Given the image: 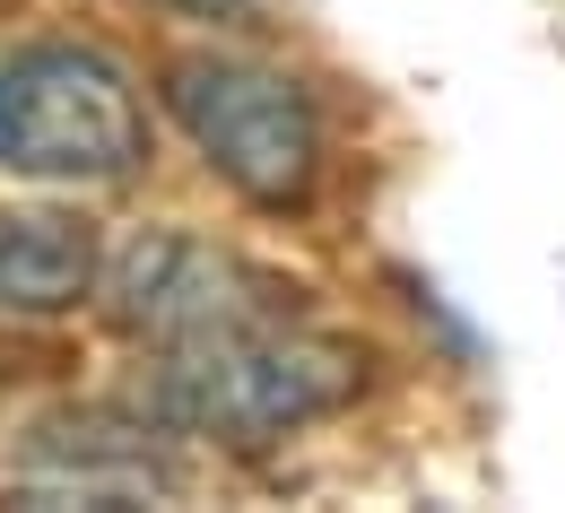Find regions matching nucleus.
Returning <instances> with one entry per match:
<instances>
[{
	"mask_svg": "<svg viewBox=\"0 0 565 513\" xmlns=\"http://www.w3.org/2000/svg\"><path fill=\"white\" fill-rule=\"evenodd\" d=\"M96 288V235L78 218H0V313H71Z\"/></svg>",
	"mask_w": 565,
	"mask_h": 513,
	"instance_id": "39448f33",
	"label": "nucleus"
},
{
	"mask_svg": "<svg viewBox=\"0 0 565 513\" xmlns=\"http://www.w3.org/2000/svg\"><path fill=\"white\" fill-rule=\"evenodd\" d=\"M166 105H174V122L192 131V148L210 157L244 201L287 210V201L313 192L322 114H313V96L287 71L201 53V62H174V71H166Z\"/></svg>",
	"mask_w": 565,
	"mask_h": 513,
	"instance_id": "7ed1b4c3",
	"label": "nucleus"
},
{
	"mask_svg": "<svg viewBox=\"0 0 565 513\" xmlns=\"http://www.w3.org/2000/svg\"><path fill=\"white\" fill-rule=\"evenodd\" d=\"M148 157L140 87L87 44H35L0 62V174L122 183Z\"/></svg>",
	"mask_w": 565,
	"mask_h": 513,
	"instance_id": "f03ea898",
	"label": "nucleus"
},
{
	"mask_svg": "<svg viewBox=\"0 0 565 513\" xmlns=\"http://www.w3.org/2000/svg\"><path fill=\"white\" fill-rule=\"evenodd\" d=\"M356 383H365V357L349 340L253 322V331H217V340L166 349L157 374L140 383V409L166 436L262 443V436H287V427H313V418L349 409Z\"/></svg>",
	"mask_w": 565,
	"mask_h": 513,
	"instance_id": "f257e3e1",
	"label": "nucleus"
},
{
	"mask_svg": "<svg viewBox=\"0 0 565 513\" xmlns=\"http://www.w3.org/2000/svg\"><path fill=\"white\" fill-rule=\"evenodd\" d=\"M287 304H296L287 279L253 270L226 244H201V235H140L114 261V322L157 340V349L253 331V322H287Z\"/></svg>",
	"mask_w": 565,
	"mask_h": 513,
	"instance_id": "20e7f679",
	"label": "nucleus"
}]
</instances>
